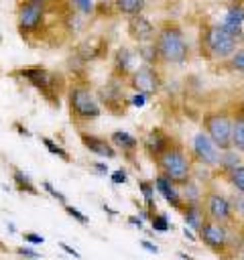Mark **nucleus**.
<instances>
[{"mask_svg": "<svg viewBox=\"0 0 244 260\" xmlns=\"http://www.w3.org/2000/svg\"><path fill=\"white\" fill-rule=\"evenodd\" d=\"M155 49L161 61L165 63H185L189 57V47L187 41L181 32V28L177 26H163L157 32L155 39Z\"/></svg>", "mask_w": 244, "mask_h": 260, "instance_id": "nucleus-1", "label": "nucleus"}, {"mask_svg": "<svg viewBox=\"0 0 244 260\" xmlns=\"http://www.w3.org/2000/svg\"><path fill=\"white\" fill-rule=\"evenodd\" d=\"M157 162L161 167V173L167 175L175 185H185L187 181H191V160L179 146H171L169 150H165L157 158Z\"/></svg>", "mask_w": 244, "mask_h": 260, "instance_id": "nucleus-2", "label": "nucleus"}, {"mask_svg": "<svg viewBox=\"0 0 244 260\" xmlns=\"http://www.w3.org/2000/svg\"><path fill=\"white\" fill-rule=\"evenodd\" d=\"M232 230L230 225L205 219V223L201 225L197 238L207 246V250H211L218 256H224L226 252H234V242H232Z\"/></svg>", "mask_w": 244, "mask_h": 260, "instance_id": "nucleus-3", "label": "nucleus"}, {"mask_svg": "<svg viewBox=\"0 0 244 260\" xmlns=\"http://www.w3.org/2000/svg\"><path fill=\"white\" fill-rule=\"evenodd\" d=\"M232 118L226 112H211L203 118V128L207 136L216 142V146L226 152L232 148Z\"/></svg>", "mask_w": 244, "mask_h": 260, "instance_id": "nucleus-4", "label": "nucleus"}, {"mask_svg": "<svg viewBox=\"0 0 244 260\" xmlns=\"http://www.w3.org/2000/svg\"><path fill=\"white\" fill-rule=\"evenodd\" d=\"M205 47L211 57L216 59H228L238 49V37H234L230 30H226L222 24H214L205 30Z\"/></svg>", "mask_w": 244, "mask_h": 260, "instance_id": "nucleus-5", "label": "nucleus"}, {"mask_svg": "<svg viewBox=\"0 0 244 260\" xmlns=\"http://www.w3.org/2000/svg\"><path fill=\"white\" fill-rule=\"evenodd\" d=\"M69 108H71V114L79 120H96L100 116V104L96 100V95L83 87V85H75L69 89Z\"/></svg>", "mask_w": 244, "mask_h": 260, "instance_id": "nucleus-6", "label": "nucleus"}, {"mask_svg": "<svg viewBox=\"0 0 244 260\" xmlns=\"http://www.w3.org/2000/svg\"><path fill=\"white\" fill-rule=\"evenodd\" d=\"M191 150H193V156L199 165L203 167H216L220 165V156H222V150L216 146V142L207 136V132H195L193 136V142H191Z\"/></svg>", "mask_w": 244, "mask_h": 260, "instance_id": "nucleus-7", "label": "nucleus"}, {"mask_svg": "<svg viewBox=\"0 0 244 260\" xmlns=\"http://www.w3.org/2000/svg\"><path fill=\"white\" fill-rule=\"evenodd\" d=\"M203 207H205L207 219H211V221H218V223H224V225H232L236 221L230 197H226L222 193H209L205 197V205Z\"/></svg>", "mask_w": 244, "mask_h": 260, "instance_id": "nucleus-8", "label": "nucleus"}, {"mask_svg": "<svg viewBox=\"0 0 244 260\" xmlns=\"http://www.w3.org/2000/svg\"><path fill=\"white\" fill-rule=\"evenodd\" d=\"M43 14H45V0H26L18 8V28L22 32L37 28Z\"/></svg>", "mask_w": 244, "mask_h": 260, "instance_id": "nucleus-9", "label": "nucleus"}, {"mask_svg": "<svg viewBox=\"0 0 244 260\" xmlns=\"http://www.w3.org/2000/svg\"><path fill=\"white\" fill-rule=\"evenodd\" d=\"M132 85L138 93H144V95H150V93H157L159 87H161V77L159 73L155 71V67L150 65H142L138 67L134 73H132Z\"/></svg>", "mask_w": 244, "mask_h": 260, "instance_id": "nucleus-10", "label": "nucleus"}, {"mask_svg": "<svg viewBox=\"0 0 244 260\" xmlns=\"http://www.w3.org/2000/svg\"><path fill=\"white\" fill-rule=\"evenodd\" d=\"M155 189L165 197V201L171 205V207H175V209H185V201H183V197H181V193L177 191V185L167 177V175H157V179H155Z\"/></svg>", "mask_w": 244, "mask_h": 260, "instance_id": "nucleus-11", "label": "nucleus"}, {"mask_svg": "<svg viewBox=\"0 0 244 260\" xmlns=\"http://www.w3.org/2000/svg\"><path fill=\"white\" fill-rule=\"evenodd\" d=\"M128 35L138 43H148L155 39V26L150 24L148 18H144L142 14H136L128 20Z\"/></svg>", "mask_w": 244, "mask_h": 260, "instance_id": "nucleus-12", "label": "nucleus"}, {"mask_svg": "<svg viewBox=\"0 0 244 260\" xmlns=\"http://www.w3.org/2000/svg\"><path fill=\"white\" fill-rule=\"evenodd\" d=\"M79 138H81L83 146H85L89 152H94V154H98V156H104V158H114V156H116V150L112 148V144H110L106 138L96 136V134H87V132H81Z\"/></svg>", "mask_w": 244, "mask_h": 260, "instance_id": "nucleus-13", "label": "nucleus"}, {"mask_svg": "<svg viewBox=\"0 0 244 260\" xmlns=\"http://www.w3.org/2000/svg\"><path fill=\"white\" fill-rule=\"evenodd\" d=\"M144 148H146V152H148L150 156L159 158L165 150L171 148V140H169V136H167L161 128H152V130L146 134V138H144Z\"/></svg>", "mask_w": 244, "mask_h": 260, "instance_id": "nucleus-14", "label": "nucleus"}, {"mask_svg": "<svg viewBox=\"0 0 244 260\" xmlns=\"http://www.w3.org/2000/svg\"><path fill=\"white\" fill-rule=\"evenodd\" d=\"M22 75L35 85V87H39L43 93H47L49 95V89L55 85L53 81V73H49L45 67H28V69H24L22 71Z\"/></svg>", "mask_w": 244, "mask_h": 260, "instance_id": "nucleus-15", "label": "nucleus"}, {"mask_svg": "<svg viewBox=\"0 0 244 260\" xmlns=\"http://www.w3.org/2000/svg\"><path fill=\"white\" fill-rule=\"evenodd\" d=\"M222 26L226 30H230L234 37H242V26H244V6L242 4H232L224 16Z\"/></svg>", "mask_w": 244, "mask_h": 260, "instance_id": "nucleus-16", "label": "nucleus"}, {"mask_svg": "<svg viewBox=\"0 0 244 260\" xmlns=\"http://www.w3.org/2000/svg\"><path fill=\"white\" fill-rule=\"evenodd\" d=\"M205 219H207V213H205L203 203L185 205V209H183V221H185V225H187L189 230H193V232L199 234V230H201V225L205 223Z\"/></svg>", "mask_w": 244, "mask_h": 260, "instance_id": "nucleus-17", "label": "nucleus"}, {"mask_svg": "<svg viewBox=\"0 0 244 260\" xmlns=\"http://www.w3.org/2000/svg\"><path fill=\"white\" fill-rule=\"evenodd\" d=\"M112 144L122 148V150H126V152H132V150H136L138 140L126 130H114L112 132Z\"/></svg>", "mask_w": 244, "mask_h": 260, "instance_id": "nucleus-18", "label": "nucleus"}, {"mask_svg": "<svg viewBox=\"0 0 244 260\" xmlns=\"http://www.w3.org/2000/svg\"><path fill=\"white\" fill-rule=\"evenodd\" d=\"M232 122V148L244 152V112H240Z\"/></svg>", "mask_w": 244, "mask_h": 260, "instance_id": "nucleus-19", "label": "nucleus"}, {"mask_svg": "<svg viewBox=\"0 0 244 260\" xmlns=\"http://www.w3.org/2000/svg\"><path fill=\"white\" fill-rule=\"evenodd\" d=\"M12 181H14V185H16V189L20 191V193H28V195H39V191H37V187L33 185V181H30V177L26 175V173H22L20 169H12Z\"/></svg>", "mask_w": 244, "mask_h": 260, "instance_id": "nucleus-20", "label": "nucleus"}, {"mask_svg": "<svg viewBox=\"0 0 244 260\" xmlns=\"http://www.w3.org/2000/svg\"><path fill=\"white\" fill-rule=\"evenodd\" d=\"M181 197H183L185 205H191V203H201V197H203V195H201V191H199L197 183L191 179V181H187V183H185V189H183Z\"/></svg>", "mask_w": 244, "mask_h": 260, "instance_id": "nucleus-21", "label": "nucleus"}, {"mask_svg": "<svg viewBox=\"0 0 244 260\" xmlns=\"http://www.w3.org/2000/svg\"><path fill=\"white\" fill-rule=\"evenodd\" d=\"M144 4H146V0H116L118 10L124 12V14H132V16L140 14Z\"/></svg>", "mask_w": 244, "mask_h": 260, "instance_id": "nucleus-22", "label": "nucleus"}, {"mask_svg": "<svg viewBox=\"0 0 244 260\" xmlns=\"http://www.w3.org/2000/svg\"><path fill=\"white\" fill-rule=\"evenodd\" d=\"M220 165L224 167V169H228V171H234L236 167H240V158H238V150H226V152H222V156H220Z\"/></svg>", "mask_w": 244, "mask_h": 260, "instance_id": "nucleus-23", "label": "nucleus"}, {"mask_svg": "<svg viewBox=\"0 0 244 260\" xmlns=\"http://www.w3.org/2000/svg\"><path fill=\"white\" fill-rule=\"evenodd\" d=\"M116 67L120 71H130V67H132V53H130V49H124L122 47L116 53Z\"/></svg>", "mask_w": 244, "mask_h": 260, "instance_id": "nucleus-24", "label": "nucleus"}, {"mask_svg": "<svg viewBox=\"0 0 244 260\" xmlns=\"http://www.w3.org/2000/svg\"><path fill=\"white\" fill-rule=\"evenodd\" d=\"M230 183L238 193H244V165L230 171Z\"/></svg>", "mask_w": 244, "mask_h": 260, "instance_id": "nucleus-25", "label": "nucleus"}, {"mask_svg": "<svg viewBox=\"0 0 244 260\" xmlns=\"http://www.w3.org/2000/svg\"><path fill=\"white\" fill-rule=\"evenodd\" d=\"M41 140H43V144L47 146V150H49L51 154H57V156H59L61 160H65V162H69V160H71V158H69V154H67V150H63L57 142H53V140H51V138H47V136H43Z\"/></svg>", "mask_w": 244, "mask_h": 260, "instance_id": "nucleus-26", "label": "nucleus"}, {"mask_svg": "<svg viewBox=\"0 0 244 260\" xmlns=\"http://www.w3.org/2000/svg\"><path fill=\"white\" fill-rule=\"evenodd\" d=\"M230 203H232V211L236 217L244 219V193H238L234 197H230Z\"/></svg>", "mask_w": 244, "mask_h": 260, "instance_id": "nucleus-27", "label": "nucleus"}, {"mask_svg": "<svg viewBox=\"0 0 244 260\" xmlns=\"http://www.w3.org/2000/svg\"><path fill=\"white\" fill-rule=\"evenodd\" d=\"M230 67H232L234 71H238V73L244 75V47L238 49V51L230 57Z\"/></svg>", "mask_w": 244, "mask_h": 260, "instance_id": "nucleus-28", "label": "nucleus"}, {"mask_svg": "<svg viewBox=\"0 0 244 260\" xmlns=\"http://www.w3.org/2000/svg\"><path fill=\"white\" fill-rule=\"evenodd\" d=\"M150 223H152V230H157V232H167L169 230V219H167L165 213H155L150 217Z\"/></svg>", "mask_w": 244, "mask_h": 260, "instance_id": "nucleus-29", "label": "nucleus"}, {"mask_svg": "<svg viewBox=\"0 0 244 260\" xmlns=\"http://www.w3.org/2000/svg\"><path fill=\"white\" fill-rule=\"evenodd\" d=\"M63 209L67 211V215H69V217L77 219L81 225H87V223H89V217H87V215H83V213H81L77 207H73V205H67V203H65V205H63Z\"/></svg>", "mask_w": 244, "mask_h": 260, "instance_id": "nucleus-30", "label": "nucleus"}, {"mask_svg": "<svg viewBox=\"0 0 244 260\" xmlns=\"http://www.w3.org/2000/svg\"><path fill=\"white\" fill-rule=\"evenodd\" d=\"M71 4H73L79 12H83V14L94 12V0H71Z\"/></svg>", "mask_w": 244, "mask_h": 260, "instance_id": "nucleus-31", "label": "nucleus"}, {"mask_svg": "<svg viewBox=\"0 0 244 260\" xmlns=\"http://www.w3.org/2000/svg\"><path fill=\"white\" fill-rule=\"evenodd\" d=\"M43 187H45V191H47V193H49L51 197L59 199V201H61V203L65 205V197H63V193H59V191H57V189H55V187H53V185H51L49 181H43Z\"/></svg>", "mask_w": 244, "mask_h": 260, "instance_id": "nucleus-32", "label": "nucleus"}, {"mask_svg": "<svg viewBox=\"0 0 244 260\" xmlns=\"http://www.w3.org/2000/svg\"><path fill=\"white\" fill-rule=\"evenodd\" d=\"M16 254H18V256H24V260H37V258L41 256L39 252L30 250V248H26V246H24V248H22V246H20V248H16Z\"/></svg>", "mask_w": 244, "mask_h": 260, "instance_id": "nucleus-33", "label": "nucleus"}, {"mask_svg": "<svg viewBox=\"0 0 244 260\" xmlns=\"http://www.w3.org/2000/svg\"><path fill=\"white\" fill-rule=\"evenodd\" d=\"M140 55H142V57H144V59H146L148 63H152L155 59H159V55H157V49H155V45H152V47H144V49L140 51ZM148 63H146V65H148Z\"/></svg>", "mask_w": 244, "mask_h": 260, "instance_id": "nucleus-34", "label": "nucleus"}, {"mask_svg": "<svg viewBox=\"0 0 244 260\" xmlns=\"http://www.w3.org/2000/svg\"><path fill=\"white\" fill-rule=\"evenodd\" d=\"M140 191H142V195H144V199L146 201H152V195H155V183L150 185V183H140Z\"/></svg>", "mask_w": 244, "mask_h": 260, "instance_id": "nucleus-35", "label": "nucleus"}, {"mask_svg": "<svg viewBox=\"0 0 244 260\" xmlns=\"http://www.w3.org/2000/svg\"><path fill=\"white\" fill-rule=\"evenodd\" d=\"M112 181L114 183H126V171L124 169H118L112 173Z\"/></svg>", "mask_w": 244, "mask_h": 260, "instance_id": "nucleus-36", "label": "nucleus"}, {"mask_svg": "<svg viewBox=\"0 0 244 260\" xmlns=\"http://www.w3.org/2000/svg\"><path fill=\"white\" fill-rule=\"evenodd\" d=\"M24 240L30 242V244H43L45 238L43 236H37V234H24Z\"/></svg>", "mask_w": 244, "mask_h": 260, "instance_id": "nucleus-37", "label": "nucleus"}, {"mask_svg": "<svg viewBox=\"0 0 244 260\" xmlns=\"http://www.w3.org/2000/svg\"><path fill=\"white\" fill-rule=\"evenodd\" d=\"M140 244H142V248H144V250H146V252H150V254H157V252H159V248H157V246H155V244H150V242H148V240H142V242H140Z\"/></svg>", "mask_w": 244, "mask_h": 260, "instance_id": "nucleus-38", "label": "nucleus"}, {"mask_svg": "<svg viewBox=\"0 0 244 260\" xmlns=\"http://www.w3.org/2000/svg\"><path fill=\"white\" fill-rule=\"evenodd\" d=\"M132 104H134V106H144V104H146V95H144V93H136V95L132 98Z\"/></svg>", "mask_w": 244, "mask_h": 260, "instance_id": "nucleus-39", "label": "nucleus"}, {"mask_svg": "<svg viewBox=\"0 0 244 260\" xmlns=\"http://www.w3.org/2000/svg\"><path fill=\"white\" fill-rule=\"evenodd\" d=\"M94 169H96L100 175H106V173H108V165H104V162H94Z\"/></svg>", "mask_w": 244, "mask_h": 260, "instance_id": "nucleus-40", "label": "nucleus"}, {"mask_svg": "<svg viewBox=\"0 0 244 260\" xmlns=\"http://www.w3.org/2000/svg\"><path fill=\"white\" fill-rule=\"evenodd\" d=\"M183 236H185L187 240H191V242H195V240H197V236H195V234H193L189 228H185V230H183Z\"/></svg>", "mask_w": 244, "mask_h": 260, "instance_id": "nucleus-41", "label": "nucleus"}, {"mask_svg": "<svg viewBox=\"0 0 244 260\" xmlns=\"http://www.w3.org/2000/svg\"><path fill=\"white\" fill-rule=\"evenodd\" d=\"M59 246H61V250H65L67 254H71V256H75V258H79V254H77V252H75L73 248H69L67 244H59Z\"/></svg>", "mask_w": 244, "mask_h": 260, "instance_id": "nucleus-42", "label": "nucleus"}, {"mask_svg": "<svg viewBox=\"0 0 244 260\" xmlns=\"http://www.w3.org/2000/svg\"><path fill=\"white\" fill-rule=\"evenodd\" d=\"M128 221H130V223H134V225H138V228H142V221H140L138 217H128Z\"/></svg>", "mask_w": 244, "mask_h": 260, "instance_id": "nucleus-43", "label": "nucleus"}, {"mask_svg": "<svg viewBox=\"0 0 244 260\" xmlns=\"http://www.w3.org/2000/svg\"><path fill=\"white\" fill-rule=\"evenodd\" d=\"M181 258H183V260H193V258H191V256H187V254H181Z\"/></svg>", "mask_w": 244, "mask_h": 260, "instance_id": "nucleus-44", "label": "nucleus"}, {"mask_svg": "<svg viewBox=\"0 0 244 260\" xmlns=\"http://www.w3.org/2000/svg\"><path fill=\"white\" fill-rule=\"evenodd\" d=\"M240 260H244V254H242V256H240Z\"/></svg>", "mask_w": 244, "mask_h": 260, "instance_id": "nucleus-45", "label": "nucleus"}]
</instances>
